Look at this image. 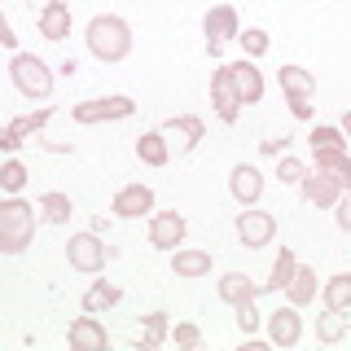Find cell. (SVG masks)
Masks as SVG:
<instances>
[{
  "label": "cell",
  "instance_id": "obj_28",
  "mask_svg": "<svg viewBox=\"0 0 351 351\" xmlns=\"http://www.w3.org/2000/svg\"><path fill=\"white\" fill-rule=\"evenodd\" d=\"M294 268H299V259H294V250H290V246H281V255H277V263H272V277L263 281V290L281 294L285 285H290V277H294Z\"/></svg>",
  "mask_w": 351,
  "mask_h": 351
},
{
  "label": "cell",
  "instance_id": "obj_16",
  "mask_svg": "<svg viewBox=\"0 0 351 351\" xmlns=\"http://www.w3.org/2000/svg\"><path fill=\"white\" fill-rule=\"evenodd\" d=\"M162 132H167V136H176V154H189L197 141L206 136V123L197 114H176V119H167V123H162Z\"/></svg>",
  "mask_w": 351,
  "mask_h": 351
},
{
  "label": "cell",
  "instance_id": "obj_23",
  "mask_svg": "<svg viewBox=\"0 0 351 351\" xmlns=\"http://www.w3.org/2000/svg\"><path fill=\"white\" fill-rule=\"evenodd\" d=\"M316 167L325 176H334L343 189H351V154L347 149H316Z\"/></svg>",
  "mask_w": 351,
  "mask_h": 351
},
{
  "label": "cell",
  "instance_id": "obj_38",
  "mask_svg": "<svg viewBox=\"0 0 351 351\" xmlns=\"http://www.w3.org/2000/svg\"><path fill=\"white\" fill-rule=\"evenodd\" d=\"M18 44V36H14V27H9V18L0 14V49H14Z\"/></svg>",
  "mask_w": 351,
  "mask_h": 351
},
{
  "label": "cell",
  "instance_id": "obj_14",
  "mask_svg": "<svg viewBox=\"0 0 351 351\" xmlns=\"http://www.w3.org/2000/svg\"><path fill=\"white\" fill-rule=\"evenodd\" d=\"M299 189H303V202H312V206H334L338 193H343V184H338L334 176H325L321 167H312V171H303Z\"/></svg>",
  "mask_w": 351,
  "mask_h": 351
},
{
  "label": "cell",
  "instance_id": "obj_6",
  "mask_svg": "<svg viewBox=\"0 0 351 351\" xmlns=\"http://www.w3.org/2000/svg\"><path fill=\"white\" fill-rule=\"evenodd\" d=\"M110 255H114V250H110L97 233H75L66 241V259H71L75 272H101Z\"/></svg>",
  "mask_w": 351,
  "mask_h": 351
},
{
  "label": "cell",
  "instance_id": "obj_18",
  "mask_svg": "<svg viewBox=\"0 0 351 351\" xmlns=\"http://www.w3.org/2000/svg\"><path fill=\"white\" fill-rule=\"evenodd\" d=\"M136 158L145 162V167H167V158H171V141H167V132H162V128L141 132V136H136Z\"/></svg>",
  "mask_w": 351,
  "mask_h": 351
},
{
  "label": "cell",
  "instance_id": "obj_25",
  "mask_svg": "<svg viewBox=\"0 0 351 351\" xmlns=\"http://www.w3.org/2000/svg\"><path fill=\"white\" fill-rule=\"evenodd\" d=\"M285 299H290L294 307L312 303V299H316V268L299 263V268H294V277H290V285H285Z\"/></svg>",
  "mask_w": 351,
  "mask_h": 351
},
{
  "label": "cell",
  "instance_id": "obj_24",
  "mask_svg": "<svg viewBox=\"0 0 351 351\" xmlns=\"http://www.w3.org/2000/svg\"><path fill=\"white\" fill-rule=\"evenodd\" d=\"M119 299H123V290H119L114 281H93V285H88V294H84V312L101 316V312H110Z\"/></svg>",
  "mask_w": 351,
  "mask_h": 351
},
{
  "label": "cell",
  "instance_id": "obj_19",
  "mask_svg": "<svg viewBox=\"0 0 351 351\" xmlns=\"http://www.w3.org/2000/svg\"><path fill=\"white\" fill-rule=\"evenodd\" d=\"M171 272L176 277H184V281H197V277H206L211 272V250H180L176 246L171 250Z\"/></svg>",
  "mask_w": 351,
  "mask_h": 351
},
{
  "label": "cell",
  "instance_id": "obj_27",
  "mask_svg": "<svg viewBox=\"0 0 351 351\" xmlns=\"http://www.w3.org/2000/svg\"><path fill=\"white\" fill-rule=\"evenodd\" d=\"M71 211H75V202H71V193H62V189L40 197V215L49 219V224H71Z\"/></svg>",
  "mask_w": 351,
  "mask_h": 351
},
{
  "label": "cell",
  "instance_id": "obj_34",
  "mask_svg": "<svg viewBox=\"0 0 351 351\" xmlns=\"http://www.w3.org/2000/svg\"><path fill=\"white\" fill-rule=\"evenodd\" d=\"M22 184H27V167H22L18 158L0 162V189H5V193H18Z\"/></svg>",
  "mask_w": 351,
  "mask_h": 351
},
{
  "label": "cell",
  "instance_id": "obj_36",
  "mask_svg": "<svg viewBox=\"0 0 351 351\" xmlns=\"http://www.w3.org/2000/svg\"><path fill=\"white\" fill-rule=\"evenodd\" d=\"M171 338H176V347H189V351L202 347V329H197V325H176Z\"/></svg>",
  "mask_w": 351,
  "mask_h": 351
},
{
  "label": "cell",
  "instance_id": "obj_40",
  "mask_svg": "<svg viewBox=\"0 0 351 351\" xmlns=\"http://www.w3.org/2000/svg\"><path fill=\"white\" fill-rule=\"evenodd\" d=\"M338 128H343V136L351 141V110H347V114H343V123H338Z\"/></svg>",
  "mask_w": 351,
  "mask_h": 351
},
{
  "label": "cell",
  "instance_id": "obj_31",
  "mask_svg": "<svg viewBox=\"0 0 351 351\" xmlns=\"http://www.w3.org/2000/svg\"><path fill=\"white\" fill-rule=\"evenodd\" d=\"M237 40H241V53H246L250 62H255V58H263V53H268V44H272L263 27H246V31H237Z\"/></svg>",
  "mask_w": 351,
  "mask_h": 351
},
{
  "label": "cell",
  "instance_id": "obj_32",
  "mask_svg": "<svg viewBox=\"0 0 351 351\" xmlns=\"http://www.w3.org/2000/svg\"><path fill=\"white\" fill-rule=\"evenodd\" d=\"M307 145H312V154L316 149H347V136H343V128H312Z\"/></svg>",
  "mask_w": 351,
  "mask_h": 351
},
{
  "label": "cell",
  "instance_id": "obj_4",
  "mask_svg": "<svg viewBox=\"0 0 351 351\" xmlns=\"http://www.w3.org/2000/svg\"><path fill=\"white\" fill-rule=\"evenodd\" d=\"M281 80V93L290 101V114L294 119H312V97H316V75L303 71V66H281L277 71Z\"/></svg>",
  "mask_w": 351,
  "mask_h": 351
},
{
  "label": "cell",
  "instance_id": "obj_30",
  "mask_svg": "<svg viewBox=\"0 0 351 351\" xmlns=\"http://www.w3.org/2000/svg\"><path fill=\"white\" fill-rule=\"evenodd\" d=\"M162 338H167V312H149L145 316V334L136 338V351H154Z\"/></svg>",
  "mask_w": 351,
  "mask_h": 351
},
{
  "label": "cell",
  "instance_id": "obj_2",
  "mask_svg": "<svg viewBox=\"0 0 351 351\" xmlns=\"http://www.w3.org/2000/svg\"><path fill=\"white\" fill-rule=\"evenodd\" d=\"M36 237V206L22 197L0 202V255H22Z\"/></svg>",
  "mask_w": 351,
  "mask_h": 351
},
{
  "label": "cell",
  "instance_id": "obj_1",
  "mask_svg": "<svg viewBox=\"0 0 351 351\" xmlns=\"http://www.w3.org/2000/svg\"><path fill=\"white\" fill-rule=\"evenodd\" d=\"M84 40H88V53H93L97 62H123L132 53V27L119 14H97L88 22Z\"/></svg>",
  "mask_w": 351,
  "mask_h": 351
},
{
  "label": "cell",
  "instance_id": "obj_22",
  "mask_svg": "<svg viewBox=\"0 0 351 351\" xmlns=\"http://www.w3.org/2000/svg\"><path fill=\"white\" fill-rule=\"evenodd\" d=\"M259 294H263V285H255L246 272H224V277H219V299H224V303L259 299Z\"/></svg>",
  "mask_w": 351,
  "mask_h": 351
},
{
  "label": "cell",
  "instance_id": "obj_39",
  "mask_svg": "<svg viewBox=\"0 0 351 351\" xmlns=\"http://www.w3.org/2000/svg\"><path fill=\"white\" fill-rule=\"evenodd\" d=\"M285 145H290L285 136H281V141H263V154H277V158H281V149H285Z\"/></svg>",
  "mask_w": 351,
  "mask_h": 351
},
{
  "label": "cell",
  "instance_id": "obj_10",
  "mask_svg": "<svg viewBox=\"0 0 351 351\" xmlns=\"http://www.w3.org/2000/svg\"><path fill=\"white\" fill-rule=\"evenodd\" d=\"M237 237H241V246L259 250V246H268V241L277 237V219L268 211H241L237 215Z\"/></svg>",
  "mask_w": 351,
  "mask_h": 351
},
{
  "label": "cell",
  "instance_id": "obj_29",
  "mask_svg": "<svg viewBox=\"0 0 351 351\" xmlns=\"http://www.w3.org/2000/svg\"><path fill=\"white\" fill-rule=\"evenodd\" d=\"M316 338H321V343H343L347 338V316L334 312V307H325V312L316 316Z\"/></svg>",
  "mask_w": 351,
  "mask_h": 351
},
{
  "label": "cell",
  "instance_id": "obj_20",
  "mask_svg": "<svg viewBox=\"0 0 351 351\" xmlns=\"http://www.w3.org/2000/svg\"><path fill=\"white\" fill-rule=\"evenodd\" d=\"M40 36L44 40H66L71 36V5L66 0H49L40 9Z\"/></svg>",
  "mask_w": 351,
  "mask_h": 351
},
{
  "label": "cell",
  "instance_id": "obj_13",
  "mask_svg": "<svg viewBox=\"0 0 351 351\" xmlns=\"http://www.w3.org/2000/svg\"><path fill=\"white\" fill-rule=\"evenodd\" d=\"M66 338H71V347H75V351H106V347H110L106 325L97 321L93 312H84L80 321H71V334H66Z\"/></svg>",
  "mask_w": 351,
  "mask_h": 351
},
{
  "label": "cell",
  "instance_id": "obj_9",
  "mask_svg": "<svg viewBox=\"0 0 351 351\" xmlns=\"http://www.w3.org/2000/svg\"><path fill=\"white\" fill-rule=\"evenodd\" d=\"M303 338V316L294 303L277 307V312H268V343L272 347H294Z\"/></svg>",
  "mask_w": 351,
  "mask_h": 351
},
{
  "label": "cell",
  "instance_id": "obj_37",
  "mask_svg": "<svg viewBox=\"0 0 351 351\" xmlns=\"http://www.w3.org/2000/svg\"><path fill=\"white\" fill-rule=\"evenodd\" d=\"M334 219H338V228H343V233H351V189L338 193V202H334Z\"/></svg>",
  "mask_w": 351,
  "mask_h": 351
},
{
  "label": "cell",
  "instance_id": "obj_17",
  "mask_svg": "<svg viewBox=\"0 0 351 351\" xmlns=\"http://www.w3.org/2000/svg\"><path fill=\"white\" fill-rule=\"evenodd\" d=\"M49 114H53V110H36V114H22L9 128H0V149H18L27 136H40V128L49 123Z\"/></svg>",
  "mask_w": 351,
  "mask_h": 351
},
{
  "label": "cell",
  "instance_id": "obj_15",
  "mask_svg": "<svg viewBox=\"0 0 351 351\" xmlns=\"http://www.w3.org/2000/svg\"><path fill=\"white\" fill-rule=\"evenodd\" d=\"M228 193H233L241 206H255L259 193H263V176H259V167H250V162H237V167L228 171Z\"/></svg>",
  "mask_w": 351,
  "mask_h": 351
},
{
  "label": "cell",
  "instance_id": "obj_35",
  "mask_svg": "<svg viewBox=\"0 0 351 351\" xmlns=\"http://www.w3.org/2000/svg\"><path fill=\"white\" fill-rule=\"evenodd\" d=\"M303 171H307V167H303L299 158L281 154V162H277V180H281V184H299V180H303Z\"/></svg>",
  "mask_w": 351,
  "mask_h": 351
},
{
  "label": "cell",
  "instance_id": "obj_21",
  "mask_svg": "<svg viewBox=\"0 0 351 351\" xmlns=\"http://www.w3.org/2000/svg\"><path fill=\"white\" fill-rule=\"evenodd\" d=\"M233 80H237L241 106H255L259 97H263V75H259V66L250 62V58H241V62H233Z\"/></svg>",
  "mask_w": 351,
  "mask_h": 351
},
{
  "label": "cell",
  "instance_id": "obj_5",
  "mask_svg": "<svg viewBox=\"0 0 351 351\" xmlns=\"http://www.w3.org/2000/svg\"><path fill=\"white\" fill-rule=\"evenodd\" d=\"M136 114V101L123 93H114V97H93V101H80V106H71V119L75 123H84V128H93V123H110V119H132Z\"/></svg>",
  "mask_w": 351,
  "mask_h": 351
},
{
  "label": "cell",
  "instance_id": "obj_26",
  "mask_svg": "<svg viewBox=\"0 0 351 351\" xmlns=\"http://www.w3.org/2000/svg\"><path fill=\"white\" fill-rule=\"evenodd\" d=\"M321 299H325V307H334V312H347L351 307V272H334V277L321 285Z\"/></svg>",
  "mask_w": 351,
  "mask_h": 351
},
{
  "label": "cell",
  "instance_id": "obj_33",
  "mask_svg": "<svg viewBox=\"0 0 351 351\" xmlns=\"http://www.w3.org/2000/svg\"><path fill=\"white\" fill-rule=\"evenodd\" d=\"M233 312H237V329L246 338H255V329H259V307H255V299H241V303H233Z\"/></svg>",
  "mask_w": 351,
  "mask_h": 351
},
{
  "label": "cell",
  "instance_id": "obj_8",
  "mask_svg": "<svg viewBox=\"0 0 351 351\" xmlns=\"http://www.w3.org/2000/svg\"><path fill=\"white\" fill-rule=\"evenodd\" d=\"M211 106L224 123H237L241 114V93H237V80H233V66H215L211 75Z\"/></svg>",
  "mask_w": 351,
  "mask_h": 351
},
{
  "label": "cell",
  "instance_id": "obj_3",
  "mask_svg": "<svg viewBox=\"0 0 351 351\" xmlns=\"http://www.w3.org/2000/svg\"><path fill=\"white\" fill-rule=\"evenodd\" d=\"M9 75H14V88L22 97H31V101H49L53 97V71L36 53H18L14 66H9Z\"/></svg>",
  "mask_w": 351,
  "mask_h": 351
},
{
  "label": "cell",
  "instance_id": "obj_11",
  "mask_svg": "<svg viewBox=\"0 0 351 351\" xmlns=\"http://www.w3.org/2000/svg\"><path fill=\"white\" fill-rule=\"evenodd\" d=\"M110 211L119 219H141L145 211H154V189L149 184H123L114 193V202H110Z\"/></svg>",
  "mask_w": 351,
  "mask_h": 351
},
{
  "label": "cell",
  "instance_id": "obj_12",
  "mask_svg": "<svg viewBox=\"0 0 351 351\" xmlns=\"http://www.w3.org/2000/svg\"><path fill=\"white\" fill-rule=\"evenodd\" d=\"M184 215L180 211H158L149 219V246H158V250H176L184 241Z\"/></svg>",
  "mask_w": 351,
  "mask_h": 351
},
{
  "label": "cell",
  "instance_id": "obj_7",
  "mask_svg": "<svg viewBox=\"0 0 351 351\" xmlns=\"http://www.w3.org/2000/svg\"><path fill=\"white\" fill-rule=\"evenodd\" d=\"M202 31H206V49H211V58H219V49H224L228 40H237L241 22H237V9L233 5H211L202 18Z\"/></svg>",
  "mask_w": 351,
  "mask_h": 351
}]
</instances>
